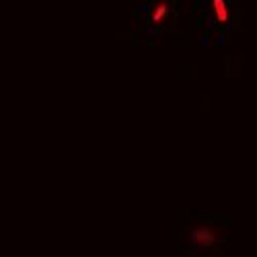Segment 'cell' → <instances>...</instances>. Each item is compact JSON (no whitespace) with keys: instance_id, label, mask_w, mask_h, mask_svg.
<instances>
[{"instance_id":"obj_1","label":"cell","mask_w":257,"mask_h":257,"mask_svg":"<svg viewBox=\"0 0 257 257\" xmlns=\"http://www.w3.org/2000/svg\"><path fill=\"white\" fill-rule=\"evenodd\" d=\"M222 237V232L218 226H212V224H198L191 228V245L198 247V249H208L214 247Z\"/></svg>"},{"instance_id":"obj_2","label":"cell","mask_w":257,"mask_h":257,"mask_svg":"<svg viewBox=\"0 0 257 257\" xmlns=\"http://www.w3.org/2000/svg\"><path fill=\"white\" fill-rule=\"evenodd\" d=\"M212 11H214V17H216L220 23H226L228 21V9H226L224 0H212Z\"/></svg>"},{"instance_id":"obj_3","label":"cell","mask_w":257,"mask_h":257,"mask_svg":"<svg viewBox=\"0 0 257 257\" xmlns=\"http://www.w3.org/2000/svg\"><path fill=\"white\" fill-rule=\"evenodd\" d=\"M167 15H169V5H167V3H159V5L153 9L151 19H153L155 25H159V23H163V21H165Z\"/></svg>"}]
</instances>
